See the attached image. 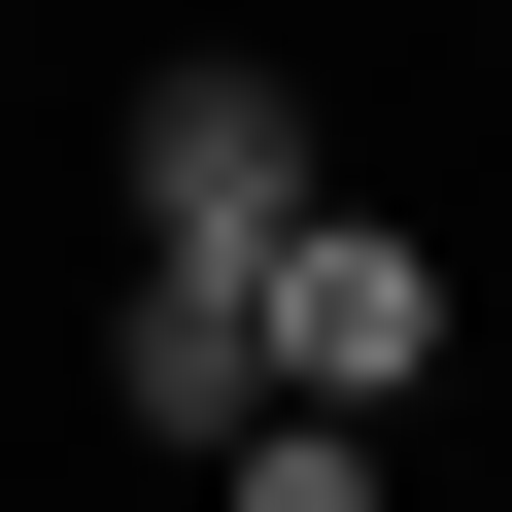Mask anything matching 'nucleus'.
Here are the masks:
<instances>
[{
	"mask_svg": "<svg viewBox=\"0 0 512 512\" xmlns=\"http://www.w3.org/2000/svg\"><path fill=\"white\" fill-rule=\"evenodd\" d=\"M103 205H137V274H205V308H239V274L342 205V171H308V69H274V35H171V69L103 103Z\"/></svg>",
	"mask_w": 512,
	"mask_h": 512,
	"instance_id": "1",
	"label": "nucleus"
},
{
	"mask_svg": "<svg viewBox=\"0 0 512 512\" xmlns=\"http://www.w3.org/2000/svg\"><path fill=\"white\" fill-rule=\"evenodd\" d=\"M444 308H478V274H444L410 205H308L274 274H239V342H274V410H342V444H376V410L444 376Z\"/></svg>",
	"mask_w": 512,
	"mask_h": 512,
	"instance_id": "2",
	"label": "nucleus"
},
{
	"mask_svg": "<svg viewBox=\"0 0 512 512\" xmlns=\"http://www.w3.org/2000/svg\"><path fill=\"white\" fill-rule=\"evenodd\" d=\"M103 410H137L171 478H239V410H274V342H239L205 274H103Z\"/></svg>",
	"mask_w": 512,
	"mask_h": 512,
	"instance_id": "3",
	"label": "nucleus"
},
{
	"mask_svg": "<svg viewBox=\"0 0 512 512\" xmlns=\"http://www.w3.org/2000/svg\"><path fill=\"white\" fill-rule=\"evenodd\" d=\"M205 512H410V444H342V410H239V478Z\"/></svg>",
	"mask_w": 512,
	"mask_h": 512,
	"instance_id": "4",
	"label": "nucleus"
},
{
	"mask_svg": "<svg viewBox=\"0 0 512 512\" xmlns=\"http://www.w3.org/2000/svg\"><path fill=\"white\" fill-rule=\"evenodd\" d=\"M171 512H205V478H171Z\"/></svg>",
	"mask_w": 512,
	"mask_h": 512,
	"instance_id": "5",
	"label": "nucleus"
}]
</instances>
